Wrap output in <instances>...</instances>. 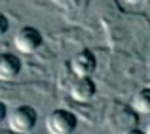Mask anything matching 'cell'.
Here are the masks:
<instances>
[{
    "label": "cell",
    "mask_w": 150,
    "mask_h": 134,
    "mask_svg": "<svg viewBox=\"0 0 150 134\" xmlns=\"http://www.w3.org/2000/svg\"><path fill=\"white\" fill-rule=\"evenodd\" d=\"M36 123H38V113L33 106H17V108H13L11 113H8V125L17 134H27L34 131Z\"/></svg>",
    "instance_id": "1"
},
{
    "label": "cell",
    "mask_w": 150,
    "mask_h": 134,
    "mask_svg": "<svg viewBox=\"0 0 150 134\" xmlns=\"http://www.w3.org/2000/svg\"><path fill=\"white\" fill-rule=\"evenodd\" d=\"M78 127V119L69 110H53L46 117V128L50 134H72Z\"/></svg>",
    "instance_id": "2"
},
{
    "label": "cell",
    "mask_w": 150,
    "mask_h": 134,
    "mask_svg": "<svg viewBox=\"0 0 150 134\" xmlns=\"http://www.w3.org/2000/svg\"><path fill=\"white\" fill-rule=\"evenodd\" d=\"M13 44L19 53H34L42 45V32L36 27H23L17 30Z\"/></svg>",
    "instance_id": "3"
},
{
    "label": "cell",
    "mask_w": 150,
    "mask_h": 134,
    "mask_svg": "<svg viewBox=\"0 0 150 134\" xmlns=\"http://www.w3.org/2000/svg\"><path fill=\"white\" fill-rule=\"evenodd\" d=\"M70 68L78 77H91L97 70V57L93 55V51L84 49L74 55V59L70 61Z\"/></svg>",
    "instance_id": "4"
},
{
    "label": "cell",
    "mask_w": 150,
    "mask_h": 134,
    "mask_svg": "<svg viewBox=\"0 0 150 134\" xmlns=\"http://www.w3.org/2000/svg\"><path fill=\"white\" fill-rule=\"evenodd\" d=\"M21 59L13 53H0V80L2 81H11L19 76L21 72Z\"/></svg>",
    "instance_id": "5"
},
{
    "label": "cell",
    "mask_w": 150,
    "mask_h": 134,
    "mask_svg": "<svg viewBox=\"0 0 150 134\" xmlns=\"http://www.w3.org/2000/svg\"><path fill=\"white\" fill-rule=\"evenodd\" d=\"M97 93V85L91 77H78L70 85V96L76 102H89Z\"/></svg>",
    "instance_id": "6"
},
{
    "label": "cell",
    "mask_w": 150,
    "mask_h": 134,
    "mask_svg": "<svg viewBox=\"0 0 150 134\" xmlns=\"http://www.w3.org/2000/svg\"><path fill=\"white\" fill-rule=\"evenodd\" d=\"M131 108L139 113H150V87H143L133 94Z\"/></svg>",
    "instance_id": "7"
},
{
    "label": "cell",
    "mask_w": 150,
    "mask_h": 134,
    "mask_svg": "<svg viewBox=\"0 0 150 134\" xmlns=\"http://www.w3.org/2000/svg\"><path fill=\"white\" fill-rule=\"evenodd\" d=\"M8 29H10V19H8L2 11H0V38L8 32Z\"/></svg>",
    "instance_id": "8"
},
{
    "label": "cell",
    "mask_w": 150,
    "mask_h": 134,
    "mask_svg": "<svg viewBox=\"0 0 150 134\" xmlns=\"http://www.w3.org/2000/svg\"><path fill=\"white\" fill-rule=\"evenodd\" d=\"M6 119H8V108H6L4 102H0V125H2Z\"/></svg>",
    "instance_id": "9"
},
{
    "label": "cell",
    "mask_w": 150,
    "mask_h": 134,
    "mask_svg": "<svg viewBox=\"0 0 150 134\" xmlns=\"http://www.w3.org/2000/svg\"><path fill=\"white\" fill-rule=\"evenodd\" d=\"M125 134H146L144 131H139V128H133V131H127Z\"/></svg>",
    "instance_id": "10"
},
{
    "label": "cell",
    "mask_w": 150,
    "mask_h": 134,
    "mask_svg": "<svg viewBox=\"0 0 150 134\" xmlns=\"http://www.w3.org/2000/svg\"><path fill=\"white\" fill-rule=\"evenodd\" d=\"M125 2H127V4H141L143 0H125Z\"/></svg>",
    "instance_id": "11"
},
{
    "label": "cell",
    "mask_w": 150,
    "mask_h": 134,
    "mask_svg": "<svg viewBox=\"0 0 150 134\" xmlns=\"http://www.w3.org/2000/svg\"><path fill=\"white\" fill-rule=\"evenodd\" d=\"M144 132H146V134H150V121L146 123V127H144Z\"/></svg>",
    "instance_id": "12"
}]
</instances>
